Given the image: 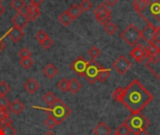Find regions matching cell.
I'll use <instances>...</instances> for the list:
<instances>
[{"label":"cell","mask_w":160,"mask_h":135,"mask_svg":"<svg viewBox=\"0 0 160 135\" xmlns=\"http://www.w3.org/2000/svg\"><path fill=\"white\" fill-rule=\"evenodd\" d=\"M154 99L152 93H150L142 83L134 79L131 83L125 88L124 95L121 101L127 109H128L131 114L141 113L146 105H148Z\"/></svg>","instance_id":"1"},{"label":"cell","mask_w":160,"mask_h":135,"mask_svg":"<svg viewBox=\"0 0 160 135\" xmlns=\"http://www.w3.org/2000/svg\"><path fill=\"white\" fill-rule=\"evenodd\" d=\"M147 7L139 15L143 18L147 24H151L156 28L160 26V0H147Z\"/></svg>","instance_id":"2"},{"label":"cell","mask_w":160,"mask_h":135,"mask_svg":"<svg viewBox=\"0 0 160 135\" xmlns=\"http://www.w3.org/2000/svg\"><path fill=\"white\" fill-rule=\"evenodd\" d=\"M45 112L50 117H52L58 123V125L61 124L71 114L70 108L60 99H57L53 104L50 105L49 108L45 109Z\"/></svg>","instance_id":"3"},{"label":"cell","mask_w":160,"mask_h":135,"mask_svg":"<svg viewBox=\"0 0 160 135\" xmlns=\"http://www.w3.org/2000/svg\"><path fill=\"white\" fill-rule=\"evenodd\" d=\"M125 123L129 127L131 132L136 133L142 131H145L146 128L149 127L150 121L149 119L142 113L131 114L126 120Z\"/></svg>","instance_id":"4"},{"label":"cell","mask_w":160,"mask_h":135,"mask_svg":"<svg viewBox=\"0 0 160 135\" xmlns=\"http://www.w3.org/2000/svg\"><path fill=\"white\" fill-rule=\"evenodd\" d=\"M120 37L130 46H135L142 39V31L137 26L130 23L120 34Z\"/></svg>","instance_id":"5"},{"label":"cell","mask_w":160,"mask_h":135,"mask_svg":"<svg viewBox=\"0 0 160 135\" xmlns=\"http://www.w3.org/2000/svg\"><path fill=\"white\" fill-rule=\"evenodd\" d=\"M102 67H100L95 60L92 59L91 61H88V66L83 74V77L88 81L89 84H91V85L96 84V82L98 81V71Z\"/></svg>","instance_id":"6"},{"label":"cell","mask_w":160,"mask_h":135,"mask_svg":"<svg viewBox=\"0 0 160 135\" xmlns=\"http://www.w3.org/2000/svg\"><path fill=\"white\" fill-rule=\"evenodd\" d=\"M112 67L114 70L119 72L120 74L124 75L127 73L132 67V63L125 56V55H120L112 64Z\"/></svg>","instance_id":"7"},{"label":"cell","mask_w":160,"mask_h":135,"mask_svg":"<svg viewBox=\"0 0 160 135\" xmlns=\"http://www.w3.org/2000/svg\"><path fill=\"white\" fill-rule=\"evenodd\" d=\"M88 66V61H86L82 56H79L70 64V69L72 71H74L79 77L83 76L86 69Z\"/></svg>","instance_id":"8"},{"label":"cell","mask_w":160,"mask_h":135,"mask_svg":"<svg viewBox=\"0 0 160 135\" xmlns=\"http://www.w3.org/2000/svg\"><path fill=\"white\" fill-rule=\"evenodd\" d=\"M130 56H132L137 63H143L145 60H147V52L145 46L142 43L135 45L130 52Z\"/></svg>","instance_id":"9"},{"label":"cell","mask_w":160,"mask_h":135,"mask_svg":"<svg viewBox=\"0 0 160 135\" xmlns=\"http://www.w3.org/2000/svg\"><path fill=\"white\" fill-rule=\"evenodd\" d=\"M145 66L160 81V52L151 59L147 60Z\"/></svg>","instance_id":"10"},{"label":"cell","mask_w":160,"mask_h":135,"mask_svg":"<svg viewBox=\"0 0 160 135\" xmlns=\"http://www.w3.org/2000/svg\"><path fill=\"white\" fill-rule=\"evenodd\" d=\"M11 23H13V26L22 29L24 26H26L30 23V20L28 19L26 14H24L22 11H20L11 18Z\"/></svg>","instance_id":"11"},{"label":"cell","mask_w":160,"mask_h":135,"mask_svg":"<svg viewBox=\"0 0 160 135\" xmlns=\"http://www.w3.org/2000/svg\"><path fill=\"white\" fill-rule=\"evenodd\" d=\"M157 28L151 24H147L146 27H144L143 30H142V39L146 41L147 43L154 42V37L156 34Z\"/></svg>","instance_id":"12"},{"label":"cell","mask_w":160,"mask_h":135,"mask_svg":"<svg viewBox=\"0 0 160 135\" xmlns=\"http://www.w3.org/2000/svg\"><path fill=\"white\" fill-rule=\"evenodd\" d=\"M41 12L38 8V7H36L35 5L29 3L26 6V16L30 21H35L40 16Z\"/></svg>","instance_id":"13"},{"label":"cell","mask_w":160,"mask_h":135,"mask_svg":"<svg viewBox=\"0 0 160 135\" xmlns=\"http://www.w3.org/2000/svg\"><path fill=\"white\" fill-rule=\"evenodd\" d=\"M6 35L8 36L13 42H18L24 36V32L22 31V29H20L16 26H13L9 29V31Z\"/></svg>","instance_id":"14"},{"label":"cell","mask_w":160,"mask_h":135,"mask_svg":"<svg viewBox=\"0 0 160 135\" xmlns=\"http://www.w3.org/2000/svg\"><path fill=\"white\" fill-rule=\"evenodd\" d=\"M112 129L103 121L99 122L97 127L94 129V134L95 135H111Z\"/></svg>","instance_id":"15"},{"label":"cell","mask_w":160,"mask_h":135,"mask_svg":"<svg viewBox=\"0 0 160 135\" xmlns=\"http://www.w3.org/2000/svg\"><path fill=\"white\" fill-rule=\"evenodd\" d=\"M23 87H24V89H25L29 94H34V93H36V92L38 90V88H39V84H38L35 79L30 78V79H28V80L25 82Z\"/></svg>","instance_id":"16"},{"label":"cell","mask_w":160,"mask_h":135,"mask_svg":"<svg viewBox=\"0 0 160 135\" xmlns=\"http://www.w3.org/2000/svg\"><path fill=\"white\" fill-rule=\"evenodd\" d=\"M145 48H146V52H147V60L151 59L152 57H154L157 54H158L160 52V46H158L155 42L147 43Z\"/></svg>","instance_id":"17"},{"label":"cell","mask_w":160,"mask_h":135,"mask_svg":"<svg viewBox=\"0 0 160 135\" xmlns=\"http://www.w3.org/2000/svg\"><path fill=\"white\" fill-rule=\"evenodd\" d=\"M111 14L112 12H99V13L95 14V18L101 25L105 26L111 21V18H112Z\"/></svg>","instance_id":"18"},{"label":"cell","mask_w":160,"mask_h":135,"mask_svg":"<svg viewBox=\"0 0 160 135\" xmlns=\"http://www.w3.org/2000/svg\"><path fill=\"white\" fill-rule=\"evenodd\" d=\"M42 72H43V74H44L47 78L52 79V78L58 73V70H57V68H56L53 64L50 63V64H48V65L45 66V68L43 69Z\"/></svg>","instance_id":"19"},{"label":"cell","mask_w":160,"mask_h":135,"mask_svg":"<svg viewBox=\"0 0 160 135\" xmlns=\"http://www.w3.org/2000/svg\"><path fill=\"white\" fill-rule=\"evenodd\" d=\"M82 88V84L76 79V78H71L68 81V91L72 94H76L79 92V90Z\"/></svg>","instance_id":"20"},{"label":"cell","mask_w":160,"mask_h":135,"mask_svg":"<svg viewBox=\"0 0 160 135\" xmlns=\"http://www.w3.org/2000/svg\"><path fill=\"white\" fill-rule=\"evenodd\" d=\"M9 109L15 115H19L24 109V104L19 100H15L9 104Z\"/></svg>","instance_id":"21"},{"label":"cell","mask_w":160,"mask_h":135,"mask_svg":"<svg viewBox=\"0 0 160 135\" xmlns=\"http://www.w3.org/2000/svg\"><path fill=\"white\" fill-rule=\"evenodd\" d=\"M68 12L69 13V15H70V16L72 17V19L74 20V19H77V18L80 17V15L82 14V10L81 9V8H80L79 5L73 4V5H71V7L68 9Z\"/></svg>","instance_id":"22"},{"label":"cell","mask_w":160,"mask_h":135,"mask_svg":"<svg viewBox=\"0 0 160 135\" xmlns=\"http://www.w3.org/2000/svg\"><path fill=\"white\" fill-rule=\"evenodd\" d=\"M58 21L65 26H68L71 23V22L73 21L72 17L69 15V13L68 12V10L64 11L62 14H60V16L58 17Z\"/></svg>","instance_id":"23"},{"label":"cell","mask_w":160,"mask_h":135,"mask_svg":"<svg viewBox=\"0 0 160 135\" xmlns=\"http://www.w3.org/2000/svg\"><path fill=\"white\" fill-rule=\"evenodd\" d=\"M148 5V1L147 0H134L133 1V6H134V9L138 12L141 13Z\"/></svg>","instance_id":"24"},{"label":"cell","mask_w":160,"mask_h":135,"mask_svg":"<svg viewBox=\"0 0 160 135\" xmlns=\"http://www.w3.org/2000/svg\"><path fill=\"white\" fill-rule=\"evenodd\" d=\"M10 6L11 8L15 10V11H22L23 8H25L26 6V3L24 0H12L10 2Z\"/></svg>","instance_id":"25"},{"label":"cell","mask_w":160,"mask_h":135,"mask_svg":"<svg viewBox=\"0 0 160 135\" xmlns=\"http://www.w3.org/2000/svg\"><path fill=\"white\" fill-rule=\"evenodd\" d=\"M111 75V70L110 69H104L101 68L98 74V81L99 82H105Z\"/></svg>","instance_id":"26"},{"label":"cell","mask_w":160,"mask_h":135,"mask_svg":"<svg viewBox=\"0 0 160 135\" xmlns=\"http://www.w3.org/2000/svg\"><path fill=\"white\" fill-rule=\"evenodd\" d=\"M17 133L16 130L11 125H4L0 127V135H15Z\"/></svg>","instance_id":"27"},{"label":"cell","mask_w":160,"mask_h":135,"mask_svg":"<svg viewBox=\"0 0 160 135\" xmlns=\"http://www.w3.org/2000/svg\"><path fill=\"white\" fill-rule=\"evenodd\" d=\"M124 92H125V88L122 87V86H119V87H117V88L113 91V93L112 94V98L115 101L120 102V101H121V99H122V97H123V95H124Z\"/></svg>","instance_id":"28"},{"label":"cell","mask_w":160,"mask_h":135,"mask_svg":"<svg viewBox=\"0 0 160 135\" xmlns=\"http://www.w3.org/2000/svg\"><path fill=\"white\" fill-rule=\"evenodd\" d=\"M116 133H118L119 135H129L131 133V131L129 129V127L124 122L122 123L117 129H116Z\"/></svg>","instance_id":"29"},{"label":"cell","mask_w":160,"mask_h":135,"mask_svg":"<svg viewBox=\"0 0 160 135\" xmlns=\"http://www.w3.org/2000/svg\"><path fill=\"white\" fill-rule=\"evenodd\" d=\"M42 100H43V101H45L47 104H49V105H52V104H53L55 101H56V97L51 92V91H49V92H47L43 97H42Z\"/></svg>","instance_id":"30"},{"label":"cell","mask_w":160,"mask_h":135,"mask_svg":"<svg viewBox=\"0 0 160 135\" xmlns=\"http://www.w3.org/2000/svg\"><path fill=\"white\" fill-rule=\"evenodd\" d=\"M104 30L106 31L107 34H109V35H113V34H115V32L118 30V27H117L113 23L110 22V23H108L104 26Z\"/></svg>","instance_id":"31"},{"label":"cell","mask_w":160,"mask_h":135,"mask_svg":"<svg viewBox=\"0 0 160 135\" xmlns=\"http://www.w3.org/2000/svg\"><path fill=\"white\" fill-rule=\"evenodd\" d=\"M34 64V60L31 57H27V58H23L20 60V65L24 69V70H28L30 69Z\"/></svg>","instance_id":"32"},{"label":"cell","mask_w":160,"mask_h":135,"mask_svg":"<svg viewBox=\"0 0 160 135\" xmlns=\"http://www.w3.org/2000/svg\"><path fill=\"white\" fill-rule=\"evenodd\" d=\"M99 12H112L111 8H109V6H107L105 3H100L94 10V13H99Z\"/></svg>","instance_id":"33"},{"label":"cell","mask_w":160,"mask_h":135,"mask_svg":"<svg viewBox=\"0 0 160 135\" xmlns=\"http://www.w3.org/2000/svg\"><path fill=\"white\" fill-rule=\"evenodd\" d=\"M88 54H89V55H90V57L93 59V60H95L96 58H98L99 55H100V54H101V51L97 47V46H93V47H91L90 49H89V51H88Z\"/></svg>","instance_id":"34"},{"label":"cell","mask_w":160,"mask_h":135,"mask_svg":"<svg viewBox=\"0 0 160 135\" xmlns=\"http://www.w3.org/2000/svg\"><path fill=\"white\" fill-rule=\"evenodd\" d=\"M57 87L63 92L66 93L67 91H68V81L65 78H63L62 80H60L57 84Z\"/></svg>","instance_id":"35"},{"label":"cell","mask_w":160,"mask_h":135,"mask_svg":"<svg viewBox=\"0 0 160 135\" xmlns=\"http://www.w3.org/2000/svg\"><path fill=\"white\" fill-rule=\"evenodd\" d=\"M79 6L82 11H89L93 8V4L90 0H82Z\"/></svg>","instance_id":"36"},{"label":"cell","mask_w":160,"mask_h":135,"mask_svg":"<svg viewBox=\"0 0 160 135\" xmlns=\"http://www.w3.org/2000/svg\"><path fill=\"white\" fill-rule=\"evenodd\" d=\"M10 91V86L5 82H0V96H6Z\"/></svg>","instance_id":"37"},{"label":"cell","mask_w":160,"mask_h":135,"mask_svg":"<svg viewBox=\"0 0 160 135\" xmlns=\"http://www.w3.org/2000/svg\"><path fill=\"white\" fill-rule=\"evenodd\" d=\"M48 37H49L48 34H47L44 30H39V31L38 32V34L36 35V39H37L39 43H41V42H42L43 40H45Z\"/></svg>","instance_id":"38"},{"label":"cell","mask_w":160,"mask_h":135,"mask_svg":"<svg viewBox=\"0 0 160 135\" xmlns=\"http://www.w3.org/2000/svg\"><path fill=\"white\" fill-rule=\"evenodd\" d=\"M9 101L6 98V96H0V109H8L9 107Z\"/></svg>","instance_id":"39"},{"label":"cell","mask_w":160,"mask_h":135,"mask_svg":"<svg viewBox=\"0 0 160 135\" xmlns=\"http://www.w3.org/2000/svg\"><path fill=\"white\" fill-rule=\"evenodd\" d=\"M44 124H45V125H46L50 130H52L56 125H58V123H57V122H56L52 117H49L45 121H44Z\"/></svg>","instance_id":"40"},{"label":"cell","mask_w":160,"mask_h":135,"mask_svg":"<svg viewBox=\"0 0 160 135\" xmlns=\"http://www.w3.org/2000/svg\"><path fill=\"white\" fill-rule=\"evenodd\" d=\"M31 55H32V53L27 48H22L19 52V56L21 57V59L27 58V57H31Z\"/></svg>","instance_id":"41"},{"label":"cell","mask_w":160,"mask_h":135,"mask_svg":"<svg viewBox=\"0 0 160 135\" xmlns=\"http://www.w3.org/2000/svg\"><path fill=\"white\" fill-rule=\"evenodd\" d=\"M40 45L42 46V48L48 50V49H50V48L53 45V41H52V39L50 37H48L45 40H43V41L40 43Z\"/></svg>","instance_id":"42"},{"label":"cell","mask_w":160,"mask_h":135,"mask_svg":"<svg viewBox=\"0 0 160 135\" xmlns=\"http://www.w3.org/2000/svg\"><path fill=\"white\" fill-rule=\"evenodd\" d=\"M11 115V111L9 108L8 109H0V119H6L8 117H9Z\"/></svg>","instance_id":"43"},{"label":"cell","mask_w":160,"mask_h":135,"mask_svg":"<svg viewBox=\"0 0 160 135\" xmlns=\"http://www.w3.org/2000/svg\"><path fill=\"white\" fill-rule=\"evenodd\" d=\"M154 42L157 43L158 46L160 44V26L157 28L156 30V34H155V37H154Z\"/></svg>","instance_id":"44"},{"label":"cell","mask_w":160,"mask_h":135,"mask_svg":"<svg viewBox=\"0 0 160 135\" xmlns=\"http://www.w3.org/2000/svg\"><path fill=\"white\" fill-rule=\"evenodd\" d=\"M43 0H30V3L35 5L36 7H39L40 4H42Z\"/></svg>","instance_id":"45"},{"label":"cell","mask_w":160,"mask_h":135,"mask_svg":"<svg viewBox=\"0 0 160 135\" xmlns=\"http://www.w3.org/2000/svg\"><path fill=\"white\" fill-rule=\"evenodd\" d=\"M117 2L118 0H105V3L107 6H114Z\"/></svg>","instance_id":"46"},{"label":"cell","mask_w":160,"mask_h":135,"mask_svg":"<svg viewBox=\"0 0 160 135\" xmlns=\"http://www.w3.org/2000/svg\"><path fill=\"white\" fill-rule=\"evenodd\" d=\"M134 135H151L149 132H146V130L145 131H142V132H136V133H134Z\"/></svg>","instance_id":"47"},{"label":"cell","mask_w":160,"mask_h":135,"mask_svg":"<svg viewBox=\"0 0 160 135\" xmlns=\"http://www.w3.org/2000/svg\"><path fill=\"white\" fill-rule=\"evenodd\" d=\"M5 46H6L5 42L3 41V39H0V54H1V52H2V50L5 48Z\"/></svg>","instance_id":"48"},{"label":"cell","mask_w":160,"mask_h":135,"mask_svg":"<svg viewBox=\"0 0 160 135\" xmlns=\"http://www.w3.org/2000/svg\"><path fill=\"white\" fill-rule=\"evenodd\" d=\"M4 12H5V7H4L3 5H1V4H0V16H1V15H3V14H4Z\"/></svg>","instance_id":"49"},{"label":"cell","mask_w":160,"mask_h":135,"mask_svg":"<svg viewBox=\"0 0 160 135\" xmlns=\"http://www.w3.org/2000/svg\"><path fill=\"white\" fill-rule=\"evenodd\" d=\"M44 135H54L52 132H46Z\"/></svg>","instance_id":"50"},{"label":"cell","mask_w":160,"mask_h":135,"mask_svg":"<svg viewBox=\"0 0 160 135\" xmlns=\"http://www.w3.org/2000/svg\"><path fill=\"white\" fill-rule=\"evenodd\" d=\"M113 135H119V134H118V133H116V132H115V133H114V134H113Z\"/></svg>","instance_id":"51"},{"label":"cell","mask_w":160,"mask_h":135,"mask_svg":"<svg viewBox=\"0 0 160 135\" xmlns=\"http://www.w3.org/2000/svg\"><path fill=\"white\" fill-rule=\"evenodd\" d=\"M0 1H2V0H0Z\"/></svg>","instance_id":"52"}]
</instances>
